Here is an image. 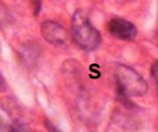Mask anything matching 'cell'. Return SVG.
Here are the masks:
<instances>
[{
  "label": "cell",
  "mask_w": 158,
  "mask_h": 132,
  "mask_svg": "<svg viewBox=\"0 0 158 132\" xmlns=\"http://www.w3.org/2000/svg\"><path fill=\"white\" fill-rule=\"evenodd\" d=\"M71 30L76 43L86 51L96 49L101 43L99 32L90 23L89 18L82 10H78L74 13Z\"/></svg>",
  "instance_id": "6da1fadb"
},
{
  "label": "cell",
  "mask_w": 158,
  "mask_h": 132,
  "mask_svg": "<svg viewBox=\"0 0 158 132\" xmlns=\"http://www.w3.org/2000/svg\"><path fill=\"white\" fill-rule=\"evenodd\" d=\"M115 76L121 92L129 96H142L148 91L147 82L135 70L124 64H118Z\"/></svg>",
  "instance_id": "7a4b0ae2"
},
{
  "label": "cell",
  "mask_w": 158,
  "mask_h": 132,
  "mask_svg": "<svg viewBox=\"0 0 158 132\" xmlns=\"http://www.w3.org/2000/svg\"><path fill=\"white\" fill-rule=\"evenodd\" d=\"M108 31L113 37L123 40H134L137 28L133 23L123 19H113L108 23Z\"/></svg>",
  "instance_id": "3957f363"
},
{
  "label": "cell",
  "mask_w": 158,
  "mask_h": 132,
  "mask_svg": "<svg viewBox=\"0 0 158 132\" xmlns=\"http://www.w3.org/2000/svg\"><path fill=\"white\" fill-rule=\"evenodd\" d=\"M41 35L46 40L52 44L63 43L66 40V31L60 24L55 21H45L41 24Z\"/></svg>",
  "instance_id": "277c9868"
},
{
  "label": "cell",
  "mask_w": 158,
  "mask_h": 132,
  "mask_svg": "<svg viewBox=\"0 0 158 132\" xmlns=\"http://www.w3.org/2000/svg\"><path fill=\"white\" fill-rule=\"evenodd\" d=\"M152 75L153 77H154V79L157 80V62H156V63H155L154 66H153Z\"/></svg>",
  "instance_id": "5b68a950"
},
{
  "label": "cell",
  "mask_w": 158,
  "mask_h": 132,
  "mask_svg": "<svg viewBox=\"0 0 158 132\" xmlns=\"http://www.w3.org/2000/svg\"><path fill=\"white\" fill-rule=\"evenodd\" d=\"M6 81L4 79V78H3V76L0 74V91H3L5 88H6Z\"/></svg>",
  "instance_id": "8992f818"
},
{
  "label": "cell",
  "mask_w": 158,
  "mask_h": 132,
  "mask_svg": "<svg viewBox=\"0 0 158 132\" xmlns=\"http://www.w3.org/2000/svg\"><path fill=\"white\" fill-rule=\"evenodd\" d=\"M10 132H21L19 130H18V129H16V128H12L11 130V131Z\"/></svg>",
  "instance_id": "52a82bcc"
}]
</instances>
